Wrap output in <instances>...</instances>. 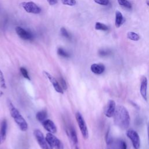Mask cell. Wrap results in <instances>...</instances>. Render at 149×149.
Masks as SVG:
<instances>
[{
    "mask_svg": "<svg viewBox=\"0 0 149 149\" xmlns=\"http://www.w3.org/2000/svg\"><path fill=\"white\" fill-rule=\"evenodd\" d=\"M113 117L114 123L118 127L122 130H126L129 128L130 117L128 111L125 107L122 106H117Z\"/></svg>",
    "mask_w": 149,
    "mask_h": 149,
    "instance_id": "1",
    "label": "cell"
},
{
    "mask_svg": "<svg viewBox=\"0 0 149 149\" xmlns=\"http://www.w3.org/2000/svg\"><path fill=\"white\" fill-rule=\"evenodd\" d=\"M8 106L11 116L18 125L19 129L23 132L26 131L28 129V125L20 112L17 110V108L14 107L12 102L10 100H8Z\"/></svg>",
    "mask_w": 149,
    "mask_h": 149,
    "instance_id": "2",
    "label": "cell"
},
{
    "mask_svg": "<svg viewBox=\"0 0 149 149\" xmlns=\"http://www.w3.org/2000/svg\"><path fill=\"white\" fill-rule=\"evenodd\" d=\"M34 136L37 142L39 145L42 149H53L48 143L46 138L44 136L43 133L39 129H36L34 131Z\"/></svg>",
    "mask_w": 149,
    "mask_h": 149,
    "instance_id": "3",
    "label": "cell"
},
{
    "mask_svg": "<svg viewBox=\"0 0 149 149\" xmlns=\"http://www.w3.org/2000/svg\"><path fill=\"white\" fill-rule=\"evenodd\" d=\"M76 120L78 122V126L79 127L80 130L82 133V135L84 139H87L88 138V131L86 124V122L82 114L78 112L76 114Z\"/></svg>",
    "mask_w": 149,
    "mask_h": 149,
    "instance_id": "4",
    "label": "cell"
},
{
    "mask_svg": "<svg viewBox=\"0 0 149 149\" xmlns=\"http://www.w3.org/2000/svg\"><path fill=\"white\" fill-rule=\"evenodd\" d=\"M126 136L131 140L134 149H139L140 147V139L138 133L132 129L127 130Z\"/></svg>",
    "mask_w": 149,
    "mask_h": 149,
    "instance_id": "5",
    "label": "cell"
},
{
    "mask_svg": "<svg viewBox=\"0 0 149 149\" xmlns=\"http://www.w3.org/2000/svg\"><path fill=\"white\" fill-rule=\"evenodd\" d=\"M46 139L50 146L54 149H64V144L62 142L58 139L54 134L48 133L46 135Z\"/></svg>",
    "mask_w": 149,
    "mask_h": 149,
    "instance_id": "6",
    "label": "cell"
},
{
    "mask_svg": "<svg viewBox=\"0 0 149 149\" xmlns=\"http://www.w3.org/2000/svg\"><path fill=\"white\" fill-rule=\"evenodd\" d=\"M67 129V135L72 144V147L73 149H79L78 146V139L75 129L72 126H69Z\"/></svg>",
    "mask_w": 149,
    "mask_h": 149,
    "instance_id": "7",
    "label": "cell"
},
{
    "mask_svg": "<svg viewBox=\"0 0 149 149\" xmlns=\"http://www.w3.org/2000/svg\"><path fill=\"white\" fill-rule=\"evenodd\" d=\"M21 5L28 13L37 14L41 12V8L33 2H23Z\"/></svg>",
    "mask_w": 149,
    "mask_h": 149,
    "instance_id": "8",
    "label": "cell"
},
{
    "mask_svg": "<svg viewBox=\"0 0 149 149\" xmlns=\"http://www.w3.org/2000/svg\"><path fill=\"white\" fill-rule=\"evenodd\" d=\"M43 74L46 76V77L51 82V83L52 84L53 86L54 87V89L56 90L57 92H58L59 93H61V94L64 93V90L61 87V86H60V84H59L58 80L54 77H53L51 74H50L49 72H47L46 71H44Z\"/></svg>",
    "mask_w": 149,
    "mask_h": 149,
    "instance_id": "9",
    "label": "cell"
},
{
    "mask_svg": "<svg viewBox=\"0 0 149 149\" xmlns=\"http://www.w3.org/2000/svg\"><path fill=\"white\" fill-rule=\"evenodd\" d=\"M116 107L115 102L112 100H110L104 108V114L108 118L112 117L115 112Z\"/></svg>",
    "mask_w": 149,
    "mask_h": 149,
    "instance_id": "10",
    "label": "cell"
},
{
    "mask_svg": "<svg viewBox=\"0 0 149 149\" xmlns=\"http://www.w3.org/2000/svg\"><path fill=\"white\" fill-rule=\"evenodd\" d=\"M147 79L146 76H143L140 79V92L142 97L145 100H147Z\"/></svg>",
    "mask_w": 149,
    "mask_h": 149,
    "instance_id": "11",
    "label": "cell"
},
{
    "mask_svg": "<svg viewBox=\"0 0 149 149\" xmlns=\"http://www.w3.org/2000/svg\"><path fill=\"white\" fill-rule=\"evenodd\" d=\"M15 31L17 35L22 39L24 40H31L33 38V35L29 32L22 27H17L15 28Z\"/></svg>",
    "mask_w": 149,
    "mask_h": 149,
    "instance_id": "12",
    "label": "cell"
},
{
    "mask_svg": "<svg viewBox=\"0 0 149 149\" xmlns=\"http://www.w3.org/2000/svg\"><path fill=\"white\" fill-rule=\"evenodd\" d=\"M7 122L6 120H3L0 124V144H3L7 137Z\"/></svg>",
    "mask_w": 149,
    "mask_h": 149,
    "instance_id": "13",
    "label": "cell"
},
{
    "mask_svg": "<svg viewBox=\"0 0 149 149\" xmlns=\"http://www.w3.org/2000/svg\"><path fill=\"white\" fill-rule=\"evenodd\" d=\"M42 124L43 127L49 133L54 134L57 132V127L55 124L51 120H46L42 122Z\"/></svg>",
    "mask_w": 149,
    "mask_h": 149,
    "instance_id": "14",
    "label": "cell"
},
{
    "mask_svg": "<svg viewBox=\"0 0 149 149\" xmlns=\"http://www.w3.org/2000/svg\"><path fill=\"white\" fill-rule=\"evenodd\" d=\"M91 71L96 74H101L105 71L106 67L102 64H93L90 67Z\"/></svg>",
    "mask_w": 149,
    "mask_h": 149,
    "instance_id": "15",
    "label": "cell"
},
{
    "mask_svg": "<svg viewBox=\"0 0 149 149\" xmlns=\"http://www.w3.org/2000/svg\"><path fill=\"white\" fill-rule=\"evenodd\" d=\"M123 22H124V17L122 13L119 11H116L115 12V27L119 28L122 25Z\"/></svg>",
    "mask_w": 149,
    "mask_h": 149,
    "instance_id": "16",
    "label": "cell"
},
{
    "mask_svg": "<svg viewBox=\"0 0 149 149\" xmlns=\"http://www.w3.org/2000/svg\"><path fill=\"white\" fill-rule=\"evenodd\" d=\"M36 117L37 120L39 122H44V121L47 120V113L46 111H45V110L41 111L37 113Z\"/></svg>",
    "mask_w": 149,
    "mask_h": 149,
    "instance_id": "17",
    "label": "cell"
},
{
    "mask_svg": "<svg viewBox=\"0 0 149 149\" xmlns=\"http://www.w3.org/2000/svg\"><path fill=\"white\" fill-rule=\"evenodd\" d=\"M95 29L96 30H98V31H107L108 29V27L102 23L97 22L96 23L95 25Z\"/></svg>",
    "mask_w": 149,
    "mask_h": 149,
    "instance_id": "18",
    "label": "cell"
},
{
    "mask_svg": "<svg viewBox=\"0 0 149 149\" xmlns=\"http://www.w3.org/2000/svg\"><path fill=\"white\" fill-rule=\"evenodd\" d=\"M127 37L133 41H138L140 40V36L139 35L133 32H128L127 34Z\"/></svg>",
    "mask_w": 149,
    "mask_h": 149,
    "instance_id": "19",
    "label": "cell"
},
{
    "mask_svg": "<svg viewBox=\"0 0 149 149\" xmlns=\"http://www.w3.org/2000/svg\"><path fill=\"white\" fill-rule=\"evenodd\" d=\"M118 3L120 5L127 9L132 8V4L129 1H128V0H118Z\"/></svg>",
    "mask_w": 149,
    "mask_h": 149,
    "instance_id": "20",
    "label": "cell"
},
{
    "mask_svg": "<svg viewBox=\"0 0 149 149\" xmlns=\"http://www.w3.org/2000/svg\"><path fill=\"white\" fill-rule=\"evenodd\" d=\"M57 53L59 55H60V56L64 57V58H68V57H69V54L62 48H59L58 49Z\"/></svg>",
    "mask_w": 149,
    "mask_h": 149,
    "instance_id": "21",
    "label": "cell"
},
{
    "mask_svg": "<svg viewBox=\"0 0 149 149\" xmlns=\"http://www.w3.org/2000/svg\"><path fill=\"white\" fill-rule=\"evenodd\" d=\"M0 87L4 88H6L5 81L4 77V74L1 69H0Z\"/></svg>",
    "mask_w": 149,
    "mask_h": 149,
    "instance_id": "22",
    "label": "cell"
},
{
    "mask_svg": "<svg viewBox=\"0 0 149 149\" xmlns=\"http://www.w3.org/2000/svg\"><path fill=\"white\" fill-rule=\"evenodd\" d=\"M111 54V51L109 50L101 49L98 51V55L100 57H107Z\"/></svg>",
    "mask_w": 149,
    "mask_h": 149,
    "instance_id": "23",
    "label": "cell"
},
{
    "mask_svg": "<svg viewBox=\"0 0 149 149\" xmlns=\"http://www.w3.org/2000/svg\"><path fill=\"white\" fill-rule=\"evenodd\" d=\"M61 2L63 4L69 6H74L76 4V0H61Z\"/></svg>",
    "mask_w": 149,
    "mask_h": 149,
    "instance_id": "24",
    "label": "cell"
},
{
    "mask_svg": "<svg viewBox=\"0 0 149 149\" xmlns=\"http://www.w3.org/2000/svg\"><path fill=\"white\" fill-rule=\"evenodd\" d=\"M59 84H60L61 87H62V88L64 90H66L67 89V83L65 80V79L63 78H61L60 77L59 79Z\"/></svg>",
    "mask_w": 149,
    "mask_h": 149,
    "instance_id": "25",
    "label": "cell"
},
{
    "mask_svg": "<svg viewBox=\"0 0 149 149\" xmlns=\"http://www.w3.org/2000/svg\"><path fill=\"white\" fill-rule=\"evenodd\" d=\"M60 31H61V33L63 36H64V37H65L67 39H71V35L69 33V32L67 31V29L65 28L61 27Z\"/></svg>",
    "mask_w": 149,
    "mask_h": 149,
    "instance_id": "26",
    "label": "cell"
},
{
    "mask_svg": "<svg viewBox=\"0 0 149 149\" xmlns=\"http://www.w3.org/2000/svg\"><path fill=\"white\" fill-rule=\"evenodd\" d=\"M118 149H127V145L125 141L122 140H120L118 143Z\"/></svg>",
    "mask_w": 149,
    "mask_h": 149,
    "instance_id": "27",
    "label": "cell"
},
{
    "mask_svg": "<svg viewBox=\"0 0 149 149\" xmlns=\"http://www.w3.org/2000/svg\"><path fill=\"white\" fill-rule=\"evenodd\" d=\"M20 71H21V72L22 74V76H23L25 78H26V79H28V80L31 79H30L29 76V74H28L27 71L25 68L21 67V69H20Z\"/></svg>",
    "mask_w": 149,
    "mask_h": 149,
    "instance_id": "28",
    "label": "cell"
},
{
    "mask_svg": "<svg viewBox=\"0 0 149 149\" xmlns=\"http://www.w3.org/2000/svg\"><path fill=\"white\" fill-rule=\"evenodd\" d=\"M94 1L99 5L104 6L108 5L110 3V0H94Z\"/></svg>",
    "mask_w": 149,
    "mask_h": 149,
    "instance_id": "29",
    "label": "cell"
},
{
    "mask_svg": "<svg viewBox=\"0 0 149 149\" xmlns=\"http://www.w3.org/2000/svg\"><path fill=\"white\" fill-rule=\"evenodd\" d=\"M106 140V143L108 145H110V144L111 143L112 139L111 138H110V129H108V130L107 132Z\"/></svg>",
    "mask_w": 149,
    "mask_h": 149,
    "instance_id": "30",
    "label": "cell"
},
{
    "mask_svg": "<svg viewBox=\"0 0 149 149\" xmlns=\"http://www.w3.org/2000/svg\"><path fill=\"white\" fill-rule=\"evenodd\" d=\"M47 1L51 5H55L57 3V0H47Z\"/></svg>",
    "mask_w": 149,
    "mask_h": 149,
    "instance_id": "31",
    "label": "cell"
},
{
    "mask_svg": "<svg viewBox=\"0 0 149 149\" xmlns=\"http://www.w3.org/2000/svg\"><path fill=\"white\" fill-rule=\"evenodd\" d=\"M147 136H148V145H149V121H148V125H147Z\"/></svg>",
    "mask_w": 149,
    "mask_h": 149,
    "instance_id": "32",
    "label": "cell"
},
{
    "mask_svg": "<svg viewBox=\"0 0 149 149\" xmlns=\"http://www.w3.org/2000/svg\"><path fill=\"white\" fill-rule=\"evenodd\" d=\"M146 4L149 7V0H146Z\"/></svg>",
    "mask_w": 149,
    "mask_h": 149,
    "instance_id": "33",
    "label": "cell"
}]
</instances>
